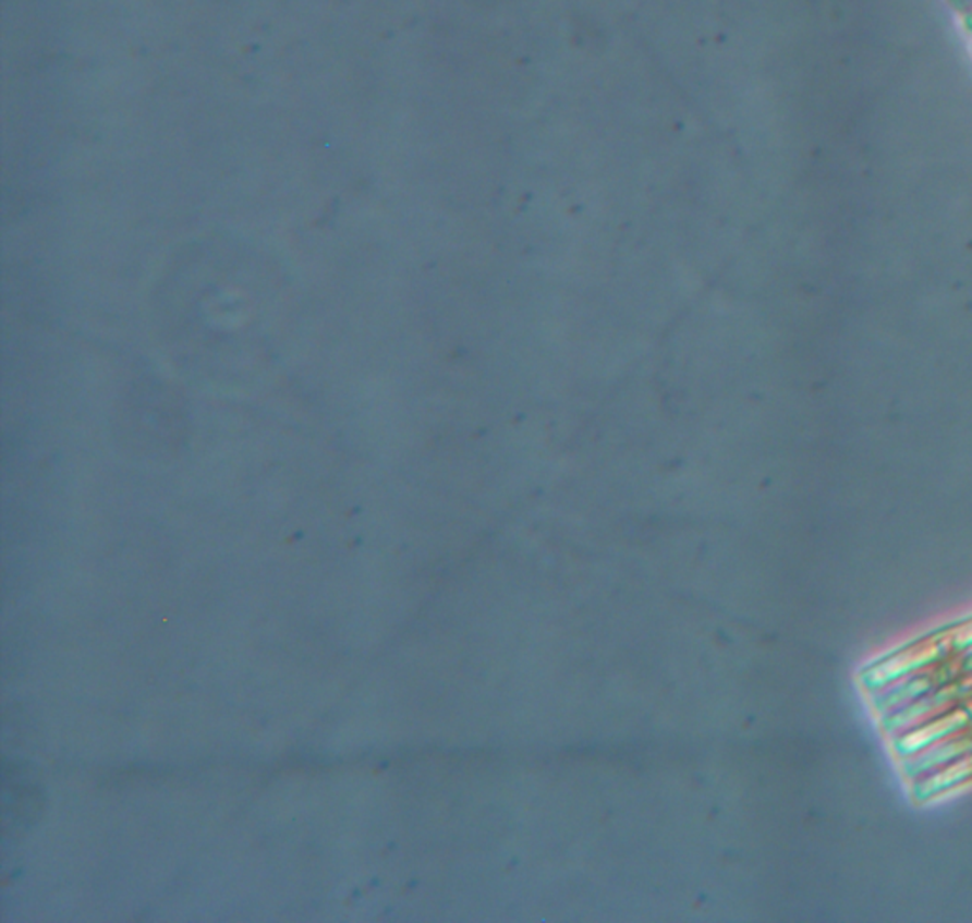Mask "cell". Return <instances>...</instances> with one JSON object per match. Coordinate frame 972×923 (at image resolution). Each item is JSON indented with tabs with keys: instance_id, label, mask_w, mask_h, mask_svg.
Here are the masks:
<instances>
[{
	"instance_id": "1",
	"label": "cell",
	"mask_w": 972,
	"mask_h": 923,
	"mask_svg": "<svg viewBox=\"0 0 972 923\" xmlns=\"http://www.w3.org/2000/svg\"><path fill=\"white\" fill-rule=\"evenodd\" d=\"M956 643L961 644L963 648H972V626L963 629V633H961V639H956Z\"/></svg>"
}]
</instances>
